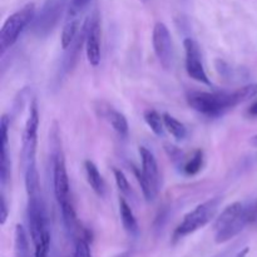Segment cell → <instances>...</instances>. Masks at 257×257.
<instances>
[{
    "mask_svg": "<svg viewBox=\"0 0 257 257\" xmlns=\"http://www.w3.org/2000/svg\"><path fill=\"white\" fill-rule=\"evenodd\" d=\"M187 103L193 110L206 117H220L227 110L237 107L232 93L226 92H191L187 94Z\"/></svg>",
    "mask_w": 257,
    "mask_h": 257,
    "instance_id": "obj_1",
    "label": "cell"
},
{
    "mask_svg": "<svg viewBox=\"0 0 257 257\" xmlns=\"http://www.w3.org/2000/svg\"><path fill=\"white\" fill-rule=\"evenodd\" d=\"M220 198L215 197L205 201L197 207L193 208L191 212H188L183 217L182 222L177 226V228L173 232V240H181V238L198 231L200 228L205 227L207 223H210L215 218L218 207H220Z\"/></svg>",
    "mask_w": 257,
    "mask_h": 257,
    "instance_id": "obj_2",
    "label": "cell"
},
{
    "mask_svg": "<svg viewBox=\"0 0 257 257\" xmlns=\"http://www.w3.org/2000/svg\"><path fill=\"white\" fill-rule=\"evenodd\" d=\"M35 5L33 3L24 5L22 9L15 12L3 24L0 30V48L2 54H4L9 48H12L19 39L20 34L27 29L29 24H32L35 17Z\"/></svg>",
    "mask_w": 257,
    "mask_h": 257,
    "instance_id": "obj_3",
    "label": "cell"
},
{
    "mask_svg": "<svg viewBox=\"0 0 257 257\" xmlns=\"http://www.w3.org/2000/svg\"><path fill=\"white\" fill-rule=\"evenodd\" d=\"M67 8L68 0H45L33 19L30 27L33 34L40 39L52 34Z\"/></svg>",
    "mask_w": 257,
    "mask_h": 257,
    "instance_id": "obj_4",
    "label": "cell"
},
{
    "mask_svg": "<svg viewBox=\"0 0 257 257\" xmlns=\"http://www.w3.org/2000/svg\"><path fill=\"white\" fill-rule=\"evenodd\" d=\"M38 128H39V112L35 100L30 103L29 113L25 122L24 132L22 138V152H20V165L23 171L35 163V153H37Z\"/></svg>",
    "mask_w": 257,
    "mask_h": 257,
    "instance_id": "obj_5",
    "label": "cell"
},
{
    "mask_svg": "<svg viewBox=\"0 0 257 257\" xmlns=\"http://www.w3.org/2000/svg\"><path fill=\"white\" fill-rule=\"evenodd\" d=\"M28 223H29L30 237L34 246L39 245L43 238L49 235L48 230L47 212L42 193L34 196H28Z\"/></svg>",
    "mask_w": 257,
    "mask_h": 257,
    "instance_id": "obj_6",
    "label": "cell"
},
{
    "mask_svg": "<svg viewBox=\"0 0 257 257\" xmlns=\"http://www.w3.org/2000/svg\"><path fill=\"white\" fill-rule=\"evenodd\" d=\"M152 44L155 49L156 57L165 69H170L175 60V52H173V43L171 33L165 23H156L153 28Z\"/></svg>",
    "mask_w": 257,
    "mask_h": 257,
    "instance_id": "obj_7",
    "label": "cell"
},
{
    "mask_svg": "<svg viewBox=\"0 0 257 257\" xmlns=\"http://www.w3.org/2000/svg\"><path fill=\"white\" fill-rule=\"evenodd\" d=\"M183 48H185L186 55V70L187 74L196 82L202 84L211 85V80L206 73L202 62V54H201L200 47L192 38H186L183 40Z\"/></svg>",
    "mask_w": 257,
    "mask_h": 257,
    "instance_id": "obj_8",
    "label": "cell"
},
{
    "mask_svg": "<svg viewBox=\"0 0 257 257\" xmlns=\"http://www.w3.org/2000/svg\"><path fill=\"white\" fill-rule=\"evenodd\" d=\"M87 35H85V54L92 67H98L100 63V17L98 10L90 14L87 20Z\"/></svg>",
    "mask_w": 257,
    "mask_h": 257,
    "instance_id": "obj_9",
    "label": "cell"
},
{
    "mask_svg": "<svg viewBox=\"0 0 257 257\" xmlns=\"http://www.w3.org/2000/svg\"><path fill=\"white\" fill-rule=\"evenodd\" d=\"M85 35H87V22H84L83 27L80 28L79 34L75 38L73 44L68 49H65V54L63 57L62 63H60L59 78L58 79H62L64 75H67L74 68L75 63H77L78 58H79L83 44H85Z\"/></svg>",
    "mask_w": 257,
    "mask_h": 257,
    "instance_id": "obj_10",
    "label": "cell"
},
{
    "mask_svg": "<svg viewBox=\"0 0 257 257\" xmlns=\"http://www.w3.org/2000/svg\"><path fill=\"white\" fill-rule=\"evenodd\" d=\"M59 206H60V211H62L63 223H64L65 231H67L68 235H69L72 238H74L75 241L80 240V238L88 240L87 232L83 230L82 225H80L79 221H78L77 213H75L74 207H73L70 200L59 203Z\"/></svg>",
    "mask_w": 257,
    "mask_h": 257,
    "instance_id": "obj_11",
    "label": "cell"
},
{
    "mask_svg": "<svg viewBox=\"0 0 257 257\" xmlns=\"http://www.w3.org/2000/svg\"><path fill=\"white\" fill-rule=\"evenodd\" d=\"M140 157L142 162V172L155 187H160V171H158L157 161L155 155L148 148L140 147Z\"/></svg>",
    "mask_w": 257,
    "mask_h": 257,
    "instance_id": "obj_12",
    "label": "cell"
},
{
    "mask_svg": "<svg viewBox=\"0 0 257 257\" xmlns=\"http://www.w3.org/2000/svg\"><path fill=\"white\" fill-rule=\"evenodd\" d=\"M103 117L108 120L110 125H112L113 131L119 136L120 138H125L130 132V125H128V120L123 113L118 112L117 109L112 107H107L102 113Z\"/></svg>",
    "mask_w": 257,
    "mask_h": 257,
    "instance_id": "obj_13",
    "label": "cell"
},
{
    "mask_svg": "<svg viewBox=\"0 0 257 257\" xmlns=\"http://www.w3.org/2000/svg\"><path fill=\"white\" fill-rule=\"evenodd\" d=\"M119 215L125 232L132 236V237H137L140 235V226H138L137 218H136L132 208H131V206L128 205L124 198L119 200Z\"/></svg>",
    "mask_w": 257,
    "mask_h": 257,
    "instance_id": "obj_14",
    "label": "cell"
},
{
    "mask_svg": "<svg viewBox=\"0 0 257 257\" xmlns=\"http://www.w3.org/2000/svg\"><path fill=\"white\" fill-rule=\"evenodd\" d=\"M245 203L241 202H233L231 203V205H228L227 207L221 212V215L216 218L215 225H213V231H215V232H218V231L227 227L232 221H235L236 218L240 216V213L245 210Z\"/></svg>",
    "mask_w": 257,
    "mask_h": 257,
    "instance_id": "obj_15",
    "label": "cell"
},
{
    "mask_svg": "<svg viewBox=\"0 0 257 257\" xmlns=\"http://www.w3.org/2000/svg\"><path fill=\"white\" fill-rule=\"evenodd\" d=\"M84 171L88 185L92 187V190L94 191L99 197H103L105 192V185L104 181H103L102 175H100L99 171H98V167L95 166V163H93L92 161H85Z\"/></svg>",
    "mask_w": 257,
    "mask_h": 257,
    "instance_id": "obj_16",
    "label": "cell"
},
{
    "mask_svg": "<svg viewBox=\"0 0 257 257\" xmlns=\"http://www.w3.org/2000/svg\"><path fill=\"white\" fill-rule=\"evenodd\" d=\"M80 32V22L77 18H68V22L65 23L64 28L62 30V38H60V43H62L63 49H68L75 38L78 37Z\"/></svg>",
    "mask_w": 257,
    "mask_h": 257,
    "instance_id": "obj_17",
    "label": "cell"
},
{
    "mask_svg": "<svg viewBox=\"0 0 257 257\" xmlns=\"http://www.w3.org/2000/svg\"><path fill=\"white\" fill-rule=\"evenodd\" d=\"M215 68L218 74L226 80H240L242 79V77H247L246 74H242V73H247L246 69H243V68H233L232 65H230L222 59L215 60Z\"/></svg>",
    "mask_w": 257,
    "mask_h": 257,
    "instance_id": "obj_18",
    "label": "cell"
},
{
    "mask_svg": "<svg viewBox=\"0 0 257 257\" xmlns=\"http://www.w3.org/2000/svg\"><path fill=\"white\" fill-rule=\"evenodd\" d=\"M163 122H165L166 130L168 131V133L173 138H176L177 141H183L187 137V128H186V125L178 119H176L173 115L165 113L163 114Z\"/></svg>",
    "mask_w": 257,
    "mask_h": 257,
    "instance_id": "obj_19",
    "label": "cell"
},
{
    "mask_svg": "<svg viewBox=\"0 0 257 257\" xmlns=\"http://www.w3.org/2000/svg\"><path fill=\"white\" fill-rule=\"evenodd\" d=\"M25 177V190H27L28 196H34L40 193V185H39V175H38L37 163L29 166L27 170L23 171Z\"/></svg>",
    "mask_w": 257,
    "mask_h": 257,
    "instance_id": "obj_20",
    "label": "cell"
},
{
    "mask_svg": "<svg viewBox=\"0 0 257 257\" xmlns=\"http://www.w3.org/2000/svg\"><path fill=\"white\" fill-rule=\"evenodd\" d=\"M145 122L151 128L153 133L158 137H162L165 135V122H163V115H161L157 110L147 109L145 112Z\"/></svg>",
    "mask_w": 257,
    "mask_h": 257,
    "instance_id": "obj_21",
    "label": "cell"
},
{
    "mask_svg": "<svg viewBox=\"0 0 257 257\" xmlns=\"http://www.w3.org/2000/svg\"><path fill=\"white\" fill-rule=\"evenodd\" d=\"M14 247L17 257L29 256V242H28L27 232L22 225L15 226L14 232Z\"/></svg>",
    "mask_w": 257,
    "mask_h": 257,
    "instance_id": "obj_22",
    "label": "cell"
},
{
    "mask_svg": "<svg viewBox=\"0 0 257 257\" xmlns=\"http://www.w3.org/2000/svg\"><path fill=\"white\" fill-rule=\"evenodd\" d=\"M203 151L197 150L193 152V155L191 156L188 160L185 161L182 166V172L186 176H196L201 170H202L203 166Z\"/></svg>",
    "mask_w": 257,
    "mask_h": 257,
    "instance_id": "obj_23",
    "label": "cell"
},
{
    "mask_svg": "<svg viewBox=\"0 0 257 257\" xmlns=\"http://www.w3.org/2000/svg\"><path fill=\"white\" fill-rule=\"evenodd\" d=\"M135 173H136V177H137V181H138V183H140L141 190H142V193H143V196H145L146 201H147V202H152V201L156 198V196H157L158 188L155 187V185H153V183L151 182V181L148 180L145 175H143L142 170L141 171L135 170Z\"/></svg>",
    "mask_w": 257,
    "mask_h": 257,
    "instance_id": "obj_24",
    "label": "cell"
},
{
    "mask_svg": "<svg viewBox=\"0 0 257 257\" xmlns=\"http://www.w3.org/2000/svg\"><path fill=\"white\" fill-rule=\"evenodd\" d=\"M232 97L236 105L242 104V103L247 102V100H251L252 98L257 97V83H251V84L238 88L237 90L232 92Z\"/></svg>",
    "mask_w": 257,
    "mask_h": 257,
    "instance_id": "obj_25",
    "label": "cell"
},
{
    "mask_svg": "<svg viewBox=\"0 0 257 257\" xmlns=\"http://www.w3.org/2000/svg\"><path fill=\"white\" fill-rule=\"evenodd\" d=\"M8 146L2 145V163H0V185L2 188L5 187L10 178V157L8 152Z\"/></svg>",
    "mask_w": 257,
    "mask_h": 257,
    "instance_id": "obj_26",
    "label": "cell"
},
{
    "mask_svg": "<svg viewBox=\"0 0 257 257\" xmlns=\"http://www.w3.org/2000/svg\"><path fill=\"white\" fill-rule=\"evenodd\" d=\"M113 175H114L115 185H117L118 190L120 191V193H123L124 196H131L132 195V190H131V185L128 182L127 176L124 175V172L118 168L113 170Z\"/></svg>",
    "mask_w": 257,
    "mask_h": 257,
    "instance_id": "obj_27",
    "label": "cell"
},
{
    "mask_svg": "<svg viewBox=\"0 0 257 257\" xmlns=\"http://www.w3.org/2000/svg\"><path fill=\"white\" fill-rule=\"evenodd\" d=\"M74 257H92V252H90L88 240L80 238V240L75 241Z\"/></svg>",
    "mask_w": 257,
    "mask_h": 257,
    "instance_id": "obj_28",
    "label": "cell"
},
{
    "mask_svg": "<svg viewBox=\"0 0 257 257\" xmlns=\"http://www.w3.org/2000/svg\"><path fill=\"white\" fill-rule=\"evenodd\" d=\"M34 247H35L34 257H48V253H49V248H50V233L45 236V237L43 238L42 242H40L39 245L34 246Z\"/></svg>",
    "mask_w": 257,
    "mask_h": 257,
    "instance_id": "obj_29",
    "label": "cell"
},
{
    "mask_svg": "<svg viewBox=\"0 0 257 257\" xmlns=\"http://www.w3.org/2000/svg\"><path fill=\"white\" fill-rule=\"evenodd\" d=\"M8 215H9V210H8L7 200H5L4 195H2V208H0V223L2 225L7 222Z\"/></svg>",
    "mask_w": 257,
    "mask_h": 257,
    "instance_id": "obj_30",
    "label": "cell"
},
{
    "mask_svg": "<svg viewBox=\"0 0 257 257\" xmlns=\"http://www.w3.org/2000/svg\"><path fill=\"white\" fill-rule=\"evenodd\" d=\"M247 114L252 118H257V99L251 104V107L247 109Z\"/></svg>",
    "mask_w": 257,
    "mask_h": 257,
    "instance_id": "obj_31",
    "label": "cell"
},
{
    "mask_svg": "<svg viewBox=\"0 0 257 257\" xmlns=\"http://www.w3.org/2000/svg\"><path fill=\"white\" fill-rule=\"evenodd\" d=\"M213 257H233V248L227 251H223L222 253H218L217 256H213Z\"/></svg>",
    "mask_w": 257,
    "mask_h": 257,
    "instance_id": "obj_32",
    "label": "cell"
},
{
    "mask_svg": "<svg viewBox=\"0 0 257 257\" xmlns=\"http://www.w3.org/2000/svg\"><path fill=\"white\" fill-rule=\"evenodd\" d=\"M247 253H248V247H245V248H242L241 251H238L237 253H235L233 257H246Z\"/></svg>",
    "mask_w": 257,
    "mask_h": 257,
    "instance_id": "obj_33",
    "label": "cell"
},
{
    "mask_svg": "<svg viewBox=\"0 0 257 257\" xmlns=\"http://www.w3.org/2000/svg\"><path fill=\"white\" fill-rule=\"evenodd\" d=\"M252 216H253V222L257 221V202L255 205H252Z\"/></svg>",
    "mask_w": 257,
    "mask_h": 257,
    "instance_id": "obj_34",
    "label": "cell"
},
{
    "mask_svg": "<svg viewBox=\"0 0 257 257\" xmlns=\"http://www.w3.org/2000/svg\"><path fill=\"white\" fill-rule=\"evenodd\" d=\"M115 257H131V255H130V252H123V253H120V255H118Z\"/></svg>",
    "mask_w": 257,
    "mask_h": 257,
    "instance_id": "obj_35",
    "label": "cell"
},
{
    "mask_svg": "<svg viewBox=\"0 0 257 257\" xmlns=\"http://www.w3.org/2000/svg\"><path fill=\"white\" fill-rule=\"evenodd\" d=\"M252 143H253V145H255V146H257V136H255V137L252 138Z\"/></svg>",
    "mask_w": 257,
    "mask_h": 257,
    "instance_id": "obj_36",
    "label": "cell"
},
{
    "mask_svg": "<svg viewBox=\"0 0 257 257\" xmlns=\"http://www.w3.org/2000/svg\"><path fill=\"white\" fill-rule=\"evenodd\" d=\"M183 2H188V0H183Z\"/></svg>",
    "mask_w": 257,
    "mask_h": 257,
    "instance_id": "obj_37",
    "label": "cell"
}]
</instances>
